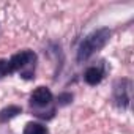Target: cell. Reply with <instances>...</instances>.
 Segmentation results:
<instances>
[{
    "mask_svg": "<svg viewBox=\"0 0 134 134\" xmlns=\"http://www.w3.org/2000/svg\"><path fill=\"white\" fill-rule=\"evenodd\" d=\"M8 74H13L11 68H10V62L8 60H0V79L8 76Z\"/></svg>",
    "mask_w": 134,
    "mask_h": 134,
    "instance_id": "ba28073f",
    "label": "cell"
},
{
    "mask_svg": "<svg viewBox=\"0 0 134 134\" xmlns=\"http://www.w3.org/2000/svg\"><path fill=\"white\" fill-rule=\"evenodd\" d=\"M103 76H104V71L101 66H90L84 73V79L88 85H98L103 81Z\"/></svg>",
    "mask_w": 134,
    "mask_h": 134,
    "instance_id": "5b68a950",
    "label": "cell"
},
{
    "mask_svg": "<svg viewBox=\"0 0 134 134\" xmlns=\"http://www.w3.org/2000/svg\"><path fill=\"white\" fill-rule=\"evenodd\" d=\"M110 38V30L109 29H99L95 30L93 33H90L81 44L77 49V60L84 62L87 58H90L96 51H99L101 47L106 46V43Z\"/></svg>",
    "mask_w": 134,
    "mask_h": 134,
    "instance_id": "6da1fadb",
    "label": "cell"
},
{
    "mask_svg": "<svg viewBox=\"0 0 134 134\" xmlns=\"http://www.w3.org/2000/svg\"><path fill=\"white\" fill-rule=\"evenodd\" d=\"M18 114H21V107L19 106H8V107L2 109L0 110V123H7L8 120H11Z\"/></svg>",
    "mask_w": 134,
    "mask_h": 134,
    "instance_id": "8992f818",
    "label": "cell"
},
{
    "mask_svg": "<svg viewBox=\"0 0 134 134\" xmlns=\"http://www.w3.org/2000/svg\"><path fill=\"white\" fill-rule=\"evenodd\" d=\"M129 88H131V84L129 81L123 79V81H118L115 84V88H114V99H115V104L121 109H126L129 106Z\"/></svg>",
    "mask_w": 134,
    "mask_h": 134,
    "instance_id": "3957f363",
    "label": "cell"
},
{
    "mask_svg": "<svg viewBox=\"0 0 134 134\" xmlns=\"http://www.w3.org/2000/svg\"><path fill=\"white\" fill-rule=\"evenodd\" d=\"M10 68H11V73L14 71H21L25 66H32L35 65L36 62V55L33 51H21L18 54H14L10 60Z\"/></svg>",
    "mask_w": 134,
    "mask_h": 134,
    "instance_id": "7a4b0ae2",
    "label": "cell"
},
{
    "mask_svg": "<svg viewBox=\"0 0 134 134\" xmlns=\"http://www.w3.org/2000/svg\"><path fill=\"white\" fill-rule=\"evenodd\" d=\"M24 134H47V128L43 126L41 123H27L25 129H24Z\"/></svg>",
    "mask_w": 134,
    "mask_h": 134,
    "instance_id": "52a82bcc",
    "label": "cell"
},
{
    "mask_svg": "<svg viewBox=\"0 0 134 134\" xmlns=\"http://www.w3.org/2000/svg\"><path fill=\"white\" fill-rule=\"evenodd\" d=\"M71 99H73L71 93H62V95H58V104L60 106H65V104L71 103Z\"/></svg>",
    "mask_w": 134,
    "mask_h": 134,
    "instance_id": "9c48e42d",
    "label": "cell"
},
{
    "mask_svg": "<svg viewBox=\"0 0 134 134\" xmlns=\"http://www.w3.org/2000/svg\"><path fill=\"white\" fill-rule=\"evenodd\" d=\"M51 103H52V93L47 87H38L30 96V104L33 107H46Z\"/></svg>",
    "mask_w": 134,
    "mask_h": 134,
    "instance_id": "277c9868",
    "label": "cell"
}]
</instances>
